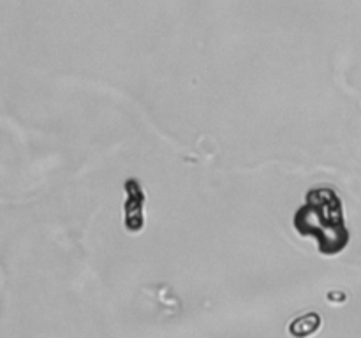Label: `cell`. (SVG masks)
<instances>
[{"instance_id": "obj_3", "label": "cell", "mask_w": 361, "mask_h": 338, "mask_svg": "<svg viewBox=\"0 0 361 338\" xmlns=\"http://www.w3.org/2000/svg\"><path fill=\"white\" fill-rule=\"evenodd\" d=\"M321 326H323V319L319 313L309 312L293 319L289 323L288 331L293 338H310L321 330Z\"/></svg>"}, {"instance_id": "obj_1", "label": "cell", "mask_w": 361, "mask_h": 338, "mask_svg": "<svg viewBox=\"0 0 361 338\" xmlns=\"http://www.w3.org/2000/svg\"><path fill=\"white\" fill-rule=\"evenodd\" d=\"M293 227L302 238H312L321 256H338L349 245L344 204L330 187H314L305 194V203L293 217Z\"/></svg>"}, {"instance_id": "obj_2", "label": "cell", "mask_w": 361, "mask_h": 338, "mask_svg": "<svg viewBox=\"0 0 361 338\" xmlns=\"http://www.w3.org/2000/svg\"><path fill=\"white\" fill-rule=\"evenodd\" d=\"M123 227L130 234H137L145 229V204H147V194L143 185L137 178H127L123 182Z\"/></svg>"}]
</instances>
